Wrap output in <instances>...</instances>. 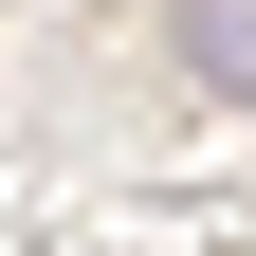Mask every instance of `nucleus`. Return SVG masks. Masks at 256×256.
I'll list each match as a JSON object with an SVG mask.
<instances>
[{
	"mask_svg": "<svg viewBox=\"0 0 256 256\" xmlns=\"http://www.w3.org/2000/svg\"><path fill=\"white\" fill-rule=\"evenodd\" d=\"M165 37H183L202 92H256V0H165Z\"/></svg>",
	"mask_w": 256,
	"mask_h": 256,
	"instance_id": "nucleus-1",
	"label": "nucleus"
}]
</instances>
